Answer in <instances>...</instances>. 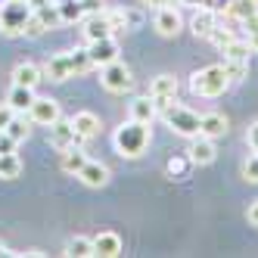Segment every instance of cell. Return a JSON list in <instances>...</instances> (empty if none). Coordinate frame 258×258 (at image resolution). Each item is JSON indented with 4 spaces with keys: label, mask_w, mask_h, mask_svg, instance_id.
<instances>
[{
    "label": "cell",
    "mask_w": 258,
    "mask_h": 258,
    "mask_svg": "<svg viewBox=\"0 0 258 258\" xmlns=\"http://www.w3.org/2000/svg\"><path fill=\"white\" fill-rule=\"evenodd\" d=\"M13 115H16V109H13L10 103H4V106H0V131H7V124L13 121Z\"/></svg>",
    "instance_id": "obj_35"
},
{
    "label": "cell",
    "mask_w": 258,
    "mask_h": 258,
    "mask_svg": "<svg viewBox=\"0 0 258 258\" xmlns=\"http://www.w3.org/2000/svg\"><path fill=\"white\" fill-rule=\"evenodd\" d=\"M87 56H90V62L94 66H106V62H112V59H118V44H115V38H100V41H87Z\"/></svg>",
    "instance_id": "obj_10"
},
{
    "label": "cell",
    "mask_w": 258,
    "mask_h": 258,
    "mask_svg": "<svg viewBox=\"0 0 258 258\" xmlns=\"http://www.w3.org/2000/svg\"><path fill=\"white\" fill-rule=\"evenodd\" d=\"M66 255H69V258H90V255H94V239H87V236H72L69 243H66Z\"/></svg>",
    "instance_id": "obj_25"
},
{
    "label": "cell",
    "mask_w": 258,
    "mask_h": 258,
    "mask_svg": "<svg viewBox=\"0 0 258 258\" xmlns=\"http://www.w3.org/2000/svg\"><path fill=\"white\" fill-rule=\"evenodd\" d=\"M230 84L233 81H230L224 66H206V69H199L190 78V90L196 97H221Z\"/></svg>",
    "instance_id": "obj_4"
},
{
    "label": "cell",
    "mask_w": 258,
    "mask_h": 258,
    "mask_svg": "<svg viewBox=\"0 0 258 258\" xmlns=\"http://www.w3.org/2000/svg\"><path fill=\"white\" fill-rule=\"evenodd\" d=\"M221 50H224V59H249V53H252L246 38H233L230 44H224Z\"/></svg>",
    "instance_id": "obj_28"
},
{
    "label": "cell",
    "mask_w": 258,
    "mask_h": 258,
    "mask_svg": "<svg viewBox=\"0 0 258 258\" xmlns=\"http://www.w3.org/2000/svg\"><path fill=\"white\" fill-rule=\"evenodd\" d=\"M106 16H109V22H112V28H115V31L127 28V19H124V10H106Z\"/></svg>",
    "instance_id": "obj_34"
},
{
    "label": "cell",
    "mask_w": 258,
    "mask_h": 258,
    "mask_svg": "<svg viewBox=\"0 0 258 258\" xmlns=\"http://www.w3.org/2000/svg\"><path fill=\"white\" fill-rule=\"evenodd\" d=\"M156 31L162 34V38H174V34L180 31V16H177L174 7L156 10Z\"/></svg>",
    "instance_id": "obj_14"
},
{
    "label": "cell",
    "mask_w": 258,
    "mask_h": 258,
    "mask_svg": "<svg viewBox=\"0 0 258 258\" xmlns=\"http://www.w3.org/2000/svg\"><path fill=\"white\" fill-rule=\"evenodd\" d=\"M94 255H100V258H115V255H121V236L112 233V230L97 233L94 236Z\"/></svg>",
    "instance_id": "obj_13"
},
{
    "label": "cell",
    "mask_w": 258,
    "mask_h": 258,
    "mask_svg": "<svg viewBox=\"0 0 258 258\" xmlns=\"http://www.w3.org/2000/svg\"><path fill=\"white\" fill-rule=\"evenodd\" d=\"M31 19V4L28 0H4L0 4V31L16 38V34H25V25Z\"/></svg>",
    "instance_id": "obj_5"
},
{
    "label": "cell",
    "mask_w": 258,
    "mask_h": 258,
    "mask_svg": "<svg viewBox=\"0 0 258 258\" xmlns=\"http://www.w3.org/2000/svg\"><path fill=\"white\" fill-rule=\"evenodd\" d=\"M215 25H218V13L199 7V13L193 16V34H196V38H209Z\"/></svg>",
    "instance_id": "obj_20"
},
{
    "label": "cell",
    "mask_w": 258,
    "mask_h": 258,
    "mask_svg": "<svg viewBox=\"0 0 258 258\" xmlns=\"http://www.w3.org/2000/svg\"><path fill=\"white\" fill-rule=\"evenodd\" d=\"M81 22H84V38L87 41H100V38H112V34H115V28H112V22H109L106 10L87 13Z\"/></svg>",
    "instance_id": "obj_7"
},
{
    "label": "cell",
    "mask_w": 258,
    "mask_h": 258,
    "mask_svg": "<svg viewBox=\"0 0 258 258\" xmlns=\"http://www.w3.org/2000/svg\"><path fill=\"white\" fill-rule=\"evenodd\" d=\"M150 146V124H143L137 118H127L121 127H115V150L127 159L143 156V150Z\"/></svg>",
    "instance_id": "obj_1"
},
{
    "label": "cell",
    "mask_w": 258,
    "mask_h": 258,
    "mask_svg": "<svg viewBox=\"0 0 258 258\" xmlns=\"http://www.w3.org/2000/svg\"><path fill=\"white\" fill-rule=\"evenodd\" d=\"M75 177H81V183H84V187H94V190H100V187H106V183H109V168H106V165L103 162H84L81 165V171L75 174Z\"/></svg>",
    "instance_id": "obj_11"
},
{
    "label": "cell",
    "mask_w": 258,
    "mask_h": 258,
    "mask_svg": "<svg viewBox=\"0 0 258 258\" xmlns=\"http://www.w3.org/2000/svg\"><path fill=\"white\" fill-rule=\"evenodd\" d=\"M243 177H246V180H252V183H258V153H255V156H249V159L243 162Z\"/></svg>",
    "instance_id": "obj_33"
},
{
    "label": "cell",
    "mask_w": 258,
    "mask_h": 258,
    "mask_svg": "<svg viewBox=\"0 0 258 258\" xmlns=\"http://www.w3.org/2000/svg\"><path fill=\"white\" fill-rule=\"evenodd\" d=\"M7 103L16 109V112H28V106L34 103V87H22V84H13Z\"/></svg>",
    "instance_id": "obj_23"
},
{
    "label": "cell",
    "mask_w": 258,
    "mask_h": 258,
    "mask_svg": "<svg viewBox=\"0 0 258 258\" xmlns=\"http://www.w3.org/2000/svg\"><path fill=\"white\" fill-rule=\"evenodd\" d=\"M84 162H87V156H84V150H81V146H69V150H62V171H69V174H78Z\"/></svg>",
    "instance_id": "obj_26"
},
{
    "label": "cell",
    "mask_w": 258,
    "mask_h": 258,
    "mask_svg": "<svg viewBox=\"0 0 258 258\" xmlns=\"http://www.w3.org/2000/svg\"><path fill=\"white\" fill-rule=\"evenodd\" d=\"M59 115H62V112H59V103L50 100V97H44V100L34 97V103L28 106V118H31L34 124H44V127H50Z\"/></svg>",
    "instance_id": "obj_9"
},
{
    "label": "cell",
    "mask_w": 258,
    "mask_h": 258,
    "mask_svg": "<svg viewBox=\"0 0 258 258\" xmlns=\"http://www.w3.org/2000/svg\"><path fill=\"white\" fill-rule=\"evenodd\" d=\"M180 0H143V7H153V10H162V7H174Z\"/></svg>",
    "instance_id": "obj_40"
},
{
    "label": "cell",
    "mask_w": 258,
    "mask_h": 258,
    "mask_svg": "<svg viewBox=\"0 0 258 258\" xmlns=\"http://www.w3.org/2000/svg\"><path fill=\"white\" fill-rule=\"evenodd\" d=\"M159 115H162V121L168 124L174 134L190 137V140L199 137V121H202V115H196L193 109H187V106H177V100L159 106Z\"/></svg>",
    "instance_id": "obj_3"
},
{
    "label": "cell",
    "mask_w": 258,
    "mask_h": 258,
    "mask_svg": "<svg viewBox=\"0 0 258 258\" xmlns=\"http://www.w3.org/2000/svg\"><path fill=\"white\" fill-rule=\"evenodd\" d=\"M190 162L193 165H212L215 162V140L199 134L193 137V146H190Z\"/></svg>",
    "instance_id": "obj_15"
},
{
    "label": "cell",
    "mask_w": 258,
    "mask_h": 258,
    "mask_svg": "<svg viewBox=\"0 0 258 258\" xmlns=\"http://www.w3.org/2000/svg\"><path fill=\"white\" fill-rule=\"evenodd\" d=\"M87 69H94V62H90L87 56V47L84 50H69V53H59V56H53L44 72L50 81H66V78H75V75H84Z\"/></svg>",
    "instance_id": "obj_2"
},
{
    "label": "cell",
    "mask_w": 258,
    "mask_h": 258,
    "mask_svg": "<svg viewBox=\"0 0 258 258\" xmlns=\"http://www.w3.org/2000/svg\"><path fill=\"white\" fill-rule=\"evenodd\" d=\"M199 134H206V137H224L227 134V118L221 115V112H206L199 121Z\"/></svg>",
    "instance_id": "obj_17"
},
{
    "label": "cell",
    "mask_w": 258,
    "mask_h": 258,
    "mask_svg": "<svg viewBox=\"0 0 258 258\" xmlns=\"http://www.w3.org/2000/svg\"><path fill=\"white\" fill-rule=\"evenodd\" d=\"M100 81L106 90H112V94H124V90H131L134 87V78H131V69H127L124 62L112 59V62H106L100 69Z\"/></svg>",
    "instance_id": "obj_6"
},
{
    "label": "cell",
    "mask_w": 258,
    "mask_h": 258,
    "mask_svg": "<svg viewBox=\"0 0 258 258\" xmlns=\"http://www.w3.org/2000/svg\"><path fill=\"white\" fill-rule=\"evenodd\" d=\"M243 25V34H246V44L252 47V53H258V16H249V19L239 22Z\"/></svg>",
    "instance_id": "obj_29"
},
{
    "label": "cell",
    "mask_w": 258,
    "mask_h": 258,
    "mask_svg": "<svg viewBox=\"0 0 258 258\" xmlns=\"http://www.w3.org/2000/svg\"><path fill=\"white\" fill-rule=\"evenodd\" d=\"M224 13H227V19L243 22V19H249V16H258V0H230V4L224 7Z\"/></svg>",
    "instance_id": "obj_19"
},
{
    "label": "cell",
    "mask_w": 258,
    "mask_h": 258,
    "mask_svg": "<svg viewBox=\"0 0 258 258\" xmlns=\"http://www.w3.org/2000/svg\"><path fill=\"white\" fill-rule=\"evenodd\" d=\"M50 143L56 146V150H69V146H81L84 140L75 134V124H72V121H66V118L59 115L56 121L50 124Z\"/></svg>",
    "instance_id": "obj_8"
},
{
    "label": "cell",
    "mask_w": 258,
    "mask_h": 258,
    "mask_svg": "<svg viewBox=\"0 0 258 258\" xmlns=\"http://www.w3.org/2000/svg\"><path fill=\"white\" fill-rule=\"evenodd\" d=\"M124 19H127V28H137L143 22V16H140V10H124Z\"/></svg>",
    "instance_id": "obj_38"
},
{
    "label": "cell",
    "mask_w": 258,
    "mask_h": 258,
    "mask_svg": "<svg viewBox=\"0 0 258 258\" xmlns=\"http://www.w3.org/2000/svg\"><path fill=\"white\" fill-rule=\"evenodd\" d=\"M156 115H159V109H156V100H153V97H137V100L131 103V118L150 124Z\"/></svg>",
    "instance_id": "obj_22"
},
{
    "label": "cell",
    "mask_w": 258,
    "mask_h": 258,
    "mask_svg": "<svg viewBox=\"0 0 258 258\" xmlns=\"http://www.w3.org/2000/svg\"><path fill=\"white\" fill-rule=\"evenodd\" d=\"M249 224H255V227H258V199L249 206Z\"/></svg>",
    "instance_id": "obj_41"
},
{
    "label": "cell",
    "mask_w": 258,
    "mask_h": 258,
    "mask_svg": "<svg viewBox=\"0 0 258 258\" xmlns=\"http://www.w3.org/2000/svg\"><path fill=\"white\" fill-rule=\"evenodd\" d=\"M246 140H249V146H252V153H258V121H252V124H249Z\"/></svg>",
    "instance_id": "obj_39"
},
{
    "label": "cell",
    "mask_w": 258,
    "mask_h": 258,
    "mask_svg": "<svg viewBox=\"0 0 258 258\" xmlns=\"http://www.w3.org/2000/svg\"><path fill=\"white\" fill-rule=\"evenodd\" d=\"M224 69H227L230 81H243L249 72V59H224Z\"/></svg>",
    "instance_id": "obj_31"
},
{
    "label": "cell",
    "mask_w": 258,
    "mask_h": 258,
    "mask_svg": "<svg viewBox=\"0 0 258 258\" xmlns=\"http://www.w3.org/2000/svg\"><path fill=\"white\" fill-rule=\"evenodd\" d=\"M209 41H212V44H218V47H224V44H230V41H233V31H230V28L215 25V28H212V34H209Z\"/></svg>",
    "instance_id": "obj_32"
},
{
    "label": "cell",
    "mask_w": 258,
    "mask_h": 258,
    "mask_svg": "<svg viewBox=\"0 0 258 258\" xmlns=\"http://www.w3.org/2000/svg\"><path fill=\"white\" fill-rule=\"evenodd\" d=\"M19 171H22L19 156H16V153H0V177L13 180V177H19Z\"/></svg>",
    "instance_id": "obj_27"
},
{
    "label": "cell",
    "mask_w": 258,
    "mask_h": 258,
    "mask_svg": "<svg viewBox=\"0 0 258 258\" xmlns=\"http://www.w3.org/2000/svg\"><path fill=\"white\" fill-rule=\"evenodd\" d=\"M7 134H10L16 143H22V140L28 137V121H25V118H19V112H16V115H13V121L7 124Z\"/></svg>",
    "instance_id": "obj_30"
},
{
    "label": "cell",
    "mask_w": 258,
    "mask_h": 258,
    "mask_svg": "<svg viewBox=\"0 0 258 258\" xmlns=\"http://www.w3.org/2000/svg\"><path fill=\"white\" fill-rule=\"evenodd\" d=\"M0 255H7V246H4V243H0Z\"/></svg>",
    "instance_id": "obj_42"
},
{
    "label": "cell",
    "mask_w": 258,
    "mask_h": 258,
    "mask_svg": "<svg viewBox=\"0 0 258 258\" xmlns=\"http://www.w3.org/2000/svg\"><path fill=\"white\" fill-rule=\"evenodd\" d=\"M56 7H59V16H62V25H69V22H81L84 16H87L84 0H62V4H56Z\"/></svg>",
    "instance_id": "obj_24"
},
{
    "label": "cell",
    "mask_w": 258,
    "mask_h": 258,
    "mask_svg": "<svg viewBox=\"0 0 258 258\" xmlns=\"http://www.w3.org/2000/svg\"><path fill=\"white\" fill-rule=\"evenodd\" d=\"M72 124H75V134L81 140H94L100 134V118L94 112H75V118H72Z\"/></svg>",
    "instance_id": "obj_16"
},
{
    "label": "cell",
    "mask_w": 258,
    "mask_h": 258,
    "mask_svg": "<svg viewBox=\"0 0 258 258\" xmlns=\"http://www.w3.org/2000/svg\"><path fill=\"white\" fill-rule=\"evenodd\" d=\"M165 168H168V174H183L187 171V159H168Z\"/></svg>",
    "instance_id": "obj_37"
},
{
    "label": "cell",
    "mask_w": 258,
    "mask_h": 258,
    "mask_svg": "<svg viewBox=\"0 0 258 258\" xmlns=\"http://www.w3.org/2000/svg\"><path fill=\"white\" fill-rule=\"evenodd\" d=\"M150 97L156 100V109L165 106V103H171V100L177 97V78H174V75H159V78H153Z\"/></svg>",
    "instance_id": "obj_12"
},
{
    "label": "cell",
    "mask_w": 258,
    "mask_h": 258,
    "mask_svg": "<svg viewBox=\"0 0 258 258\" xmlns=\"http://www.w3.org/2000/svg\"><path fill=\"white\" fill-rule=\"evenodd\" d=\"M41 81V69L34 62H19L13 69V84H22V87H38Z\"/></svg>",
    "instance_id": "obj_21"
},
{
    "label": "cell",
    "mask_w": 258,
    "mask_h": 258,
    "mask_svg": "<svg viewBox=\"0 0 258 258\" xmlns=\"http://www.w3.org/2000/svg\"><path fill=\"white\" fill-rule=\"evenodd\" d=\"M16 146H19V143H16L7 131H0V153H16Z\"/></svg>",
    "instance_id": "obj_36"
},
{
    "label": "cell",
    "mask_w": 258,
    "mask_h": 258,
    "mask_svg": "<svg viewBox=\"0 0 258 258\" xmlns=\"http://www.w3.org/2000/svg\"><path fill=\"white\" fill-rule=\"evenodd\" d=\"M34 19L44 25V31H47V28H59V25H62L59 7L53 4V0H47V4H41V7H34Z\"/></svg>",
    "instance_id": "obj_18"
}]
</instances>
